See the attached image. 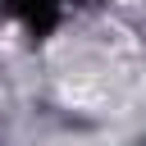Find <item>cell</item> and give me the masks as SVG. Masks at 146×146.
<instances>
[{"instance_id": "cell-1", "label": "cell", "mask_w": 146, "mask_h": 146, "mask_svg": "<svg viewBox=\"0 0 146 146\" xmlns=\"http://www.w3.org/2000/svg\"><path fill=\"white\" fill-rule=\"evenodd\" d=\"M64 5H68V0H5V9H9L32 36H46V32L64 18Z\"/></svg>"}]
</instances>
